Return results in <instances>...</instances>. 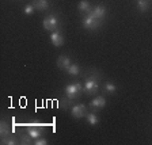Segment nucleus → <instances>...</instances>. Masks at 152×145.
Instances as JSON below:
<instances>
[{
    "instance_id": "obj_10",
    "label": "nucleus",
    "mask_w": 152,
    "mask_h": 145,
    "mask_svg": "<svg viewBox=\"0 0 152 145\" xmlns=\"http://www.w3.org/2000/svg\"><path fill=\"white\" fill-rule=\"evenodd\" d=\"M33 6H34V8L37 9V11H45V9L49 8L48 0H35Z\"/></svg>"
},
{
    "instance_id": "obj_19",
    "label": "nucleus",
    "mask_w": 152,
    "mask_h": 145,
    "mask_svg": "<svg viewBox=\"0 0 152 145\" xmlns=\"http://www.w3.org/2000/svg\"><path fill=\"white\" fill-rule=\"evenodd\" d=\"M20 140H22V141H20L22 144H30V140H33V138L27 134V136H22L20 137Z\"/></svg>"
},
{
    "instance_id": "obj_13",
    "label": "nucleus",
    "mask_w": 152,
    "mask_h": 145,
    "mask_svg": "<svg viewBox=\"0 0 152 145\" xmlns=\"http://www.w3.org/2000/svg\"><path fill=\"white\" fill-rule=\"evenodd\" d=\"M27 134L31 138H34V140H37L38 137L42 134V130H39V129H37V128H28L27 129Z\"/></svg>"
},
{
    "instance_id": "obj_16",
    "label": "nucleus",
    "mask_w": 152,
    "mask_h": 145,
    "mask_svg": "<svg viewBox=\"0 0 152 145\" xmlns=\"http://www.w3.org/2000/svg\"><path fill=\"white\" fill-rule=\"evenodd\" d=\"M66 72L69 73L71 76H77L80 72V66L77 65V64H71V66L68 68V71Z\"/></svg>"
},
{
    "instance_id": "obj_17",
    "label": "nucleus",
    "mask_w": 152,
    "mask_h": 145,
    "mask_svg": "<svg viewBox=\"0 0 152 145\" xmlns=\"http://www.w3.org/2000/svg\"><path fill=\"white\" fill-rule=\"evenodd\" d=\"M103 90L106 92H109V94H113V92H115V90H117V87H115V84L114 83H106L103 87Z\"/></svg>"
},
{
    "instance_id": "obj_15",
    "label": "nucleus",
    "mask_w": 152,
    "mask_h": 145,
    "mask_svg": "<svg viewBox=\"0 0 152 145\" xmlns=\"http://www.w3.org/2000/svg\"><path fill=\"white\" fill-rule=\"evenodd\" d=\"M86 119H87V122H88L90 125H96V123L99 122V118L96 117V114H94V113L86 114Z\"/></svg>"
},
{
    "instance_id": "obj_11",
    "label": "nucleus",
    "mask_w": 152,
    "mask_h": 145,
    "mask_svg": "<svg viewBox=\"0 0 152 145\" xmlns=\"http://www.w3.org/2000/svg\"><path fill=\"white\" fill-rule=\"evenodd\" d=\"M77 9H79L82 14H84V12L91 11V6H90V3L87 1V0H80L79 6H77Z\"/></svg>"
},
{
    "instance_id": "obj_20",
    "label": "nucleus",
    "mask_w": 152,
    "mask_h": 145,
    "mask_svg": "<svg viewBox=\"0 0 152 145\" xmlns=\"http://www.w3.org/2000/svg\"><path fill=\"white\" fill-rule=\"evenodd\" d=\"M1 144H15V141H14V138H7V137H3V141H1Z\"/></svg>"
},
{
    "instance_id": "obj_6",
    "label": "nucleus",
    "mask_w": 152,
    "mask_h": 145,
    "mask_svg": "<svg viewBox=\"0 0 152 145\" xmlns=\"http://www.w3.org/2000/svg\"><path fill=\"white\" fill-rule=\"evenodd\" d=\"M90 15H91L92 18L98 19V20H102L103 16L106 15V8H104L103 6H96V7H94V8L90 11Z\"/></svg>"
},
{
    "instance_id": "obj_4",
    "label": "nucleus",
    "mask_w": 152,
    "mask_h": 145,
    "mask_svg": "<svg viewBox=\"0 0 152 145\" xmlns=\"http://www.w3.org/2000/svg\"><path fill=\"white\" fill-rule=\"evenodd\" d=\"M101 23H102L101 20L92 18L90 14L83 18V26H84V28H87V30H95V28H98L99 26H101Z\"/></svg>"
},
{
    "instance_id": "obj_7",
    "label": "nucleus",
    "mask_w": 152,
    "mask_h": 145,
    "mask_svg": "<svg viewBox=\"0 0 152 145\" xmlns=\"http://www.w3.org/2000/svg\"><path fill=\"white\" fill-rule=\"evenodd\" d=\"M104 106H106V99L103 96H96V98H94L90 102V107L94 109V110H101Z\"/></svg>"
},
{
    "instance_id": "obj_8",
    "label": "nucleus",
    "mask_w": 152,
    "mask_h": 145,
    "mask_svg": "<svg viewBox=\"0 0 152 145\" xmlns=\"http://www.w3.org/2000/svg\"><path fill=\"white\" fill-rule=\"evenodd\" d=\"M57 66L60 69H64V71H68V68L71 66V60L68 56H60L57 58Z\"/></svg>"
},
{
    "instance_id": "obj_14",
    "label": "nucleus",
    "mask_w": 152,
    "mask_h": 145,
    "mask_svg": "<svg viewBox=\"0 0 152 145\" xmlns=\"http://www.w3.org/2000/svg\"><path fill=\"white\" fill-rule=\"evenodd\" d=\"M137 8H139V11H141V12L148 11V8H149L148 0H137Z\"/></svg>"
},
{
    "instance_id": "obj_2",
    "label": "nucleus",
    "mask_w": 152,
    "mask_h": 145,
    "mask_svg": "<svg viewBox=\"0 0 152 145\" xmlns=\"http://www.w3.org/2000/svg\"><path fill=\"white\" fill-rule=\"evenodd\" d=\"M82 91H83V85L80 84V83H71V84H68L65 87V90H64L65 95L69 99H75L77 95L82 94Z\"/></svg>"
},
{
    "instance_id": "obj_3",
    "label": "nucleus",
    "mask_w": 152,
    "mask_h": 145,
    "mask_svg": "<svg viewBox=\"0 0 152 145\" xmlns=\"http://www.w3.org/2000/svg\"><path fill=\"white\" fill-rule=\"evenodd\" d=\"M42 26H44V28L48 30V31H56L57 26H58V19H57L54 15H49L44 19Z\"/></svg>"
},
{
    "instance_id": "obj_5",
    "label": "nucleus",
    "mask_w": 152,
    "mask_h": 145,
    "mask_svg": "<svg viewBox=\"0 0 152 145\" xmlns=\"http://www.w3.org/2000/svg\"><path fill=\"white\" fill-rule=\"evenodd\" d=\"M86 104H75L72 107V110H71V114H72V117H75V118H83V117H86Z\"/></svg>"
},
{
    "instance_id": "obj_9",
    "label": "nucleus",
    "mask_w": 152,
    "mask_h": 145,
    "mask_svg": "<svg viewBox=\"0 0 152 145\" xmlns=\"http://www.w3.org/2000/svg\"><path fill=\"white\" fill-rule=\"evenodd\" d=\"M50 41H52V44H53L54 46L58 47V46H61V45L64 44V37L58 31H53L50 34Z\"/></svg>"
},
{
    "instance_id": "obj_18",
    "label": "nucleus",
    "mask_w": 152,
    "mask_h": 145,
    "mask_svg": "<svg viewBox=\"0 0 152 145\" xmlns=\"http://www.w3.org/2000/svg\"><path fill=\"white\" fill-rule=\"evenodd\" d=\"M34 6H33V4H27V6L25 7V8H23V12L26 14V15H31L33 12H34Z\"/></svg>"
},
{
    "instance_id": "obj_12",
    "label": "nucleus",
    "mask_w": 152,
    "mask_h": 145,
    "mask_svg": "<svg viewBox=\"0 0 152 145\" xmlns=\"http://www.w3.org/2000/svg\"><path fill=\"white\" fill-rule=\"evenodd\" d=\"M0 134H1V138L10 134V126L6 121H1V123H0Z\"/></svg>"
},
{
    "instance_id": "obj_1",
    "label": "nucleus",
    "mask_w": 152,
    "mask_h": 145,
    "mask_svg": "<svg viewBox=\"0 0 152 145\" xmlns=\"http://www.w3.org/2000/svg\"><path fill=\"white\" fill-rule=\"evenodd\" d=\"M99 90V82L96 77H88L86 80L84 85H83V91L87 95H94L96 94Z\"/></svg>"
},
{
    "instance_id": "obj_21",
    "label": "nucleus",
    "mask_w": 152,
    "mask_h": 145,
    "mask_svg": "<svg viewBox=\"0 0 152 145\" xmlns=\"http://www.w3.org/2000/svg\"><path fill=\"white\" fill-rule=\"evenodd\" d=\"M48 141L45 138H38L37 141H35V145H46Z\"/></svg>"
}]
</instances>
